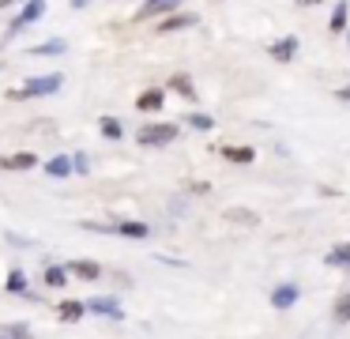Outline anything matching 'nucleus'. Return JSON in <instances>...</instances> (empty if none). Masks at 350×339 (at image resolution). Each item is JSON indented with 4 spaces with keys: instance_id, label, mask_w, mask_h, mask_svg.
I'll list each match as a JSON object with an SVG mask.
<instances>
[{
    "instance_id": "nucleus-1",
    "label": "nucleus",
    "mask_w": 350,
    "mask_h": 339,
    "mask_svg": "<svg viewBox=\"0 0 350 339\" xmlns=\"http://www.w3.org/2000/svg\"><path fill=\"white\" fill-rule=\"evenodd\" d=\"M139 143L144 147H162V143H174L177 140V125L174 121H166V125H147V128H139Z\"/></svg>"
},
{
    "instance_id": "nucleus-2",
    "label": "nucleus",
    "mask_w": 350,
    "mask_h": 339,
    "mask_svg": "<svg viewBox=\"0 0 350 339\" xmlns=\"http://www.w3.org/2000/svg\"><path fill=\"white\" fill-rule=\"evenodd\" d=\"M61 87V75H46V79H31L19 90H12V98H31V95H49V90Z\"/></svg>"
},
{
    "instance_id": "nucleus-3",
    "label": "nucleus",
    "mask_w": 350,
    "mask_h": 339,
    "mask_svg": "<svg viewBox=\"0 0 350 339\" xmlns=\"http://www.w3.org/2000/svg\"><path fill=\"white\" fill-rule=\"evenodd\" d=\"M87 309H94V313H102V316H113V321H121V305H117L113 298H91L87 301Z\"/></svg>"
},
{
    "instance_id": "nucleus-4",
    "label": "nucleus",
    "mask_w": 350,
    "mask_h": 339,
    "mask_svg": "<svg viewBox=\"0 0 350 339\" xmlns=\"http://www.w3.org/2000/svg\"><path fill=\"white\" fill-rule=\"evenodd\" d=\"M267 53H271L275 60H294L297 57V38H279Z\"/></svg>"
},
{
    "instance_id": "nucleus-5",
    "label": "nucleus",
    "mask_w": 350,
    "mask_h": 339,
    "mask_svg": "<svg viewBox=\"0 0 350 339\" xmlns=\"http://www.w3.org/2000/svg\"><path fill=\"white\" fill-rule=\"evenodd\" d=\"M0 166H4V170H31V166H38V158H34L31 151H19V155L0 158Z\"/></svg>"
},
{
    "instance_id": "nucleus-6",
    "label": "nucleus",
    "mask_w": 350,
    "mask_h": 339,
    "mask_svg": "<svg viewBox=\"0 0 350 339\" xmlns=\"http://www.w3.org/2000/svg\"><path fill=\"white\" fill-rule=\"evenodd\" d=\"M294 301H297V286H275V290H271V305L275 309H290V305H294Z\"/></svg>"
},
{
    "instance_id": "nucleus-7",
    "label": "nucleus",
    "mask_w": 350,
    "mask_h": 339,
    "mask_svg": "<svg viewBox=\"0 0 350 339\" xmlns=\"http://www.w3.org/2000/svg\"><path fill=\"white\" fill-rule=\"evenodd\" d=\"M42 12H46V8H42V0H31V4L23 8V15H19L16 23H12V30H16V34H19V30H23V27H31V23L38 19Z\"/></svg>"
},
{
    "instance_id": "nucleus-8",
    "label": "nucleus",
    "mask_w": 350,
    "mask_h": 339,
    "mask_svg": "<svg viewBox=\"0 0 350 339\" xmlns=\"http://www.w3.org/2000/svg\"><path fill=\"white\" fill-rule=\"evenodd\" d=\"M177 4H181V0H147L144 12H139V19H154V15L170 12V8H177Z\"/></svg>"
},
{
    "instance_id": "nucleus-9",
    "label": "nucleus",
    "mask_w": 350,
    "mask_h": 339,
    "mask_svg": "<svg viewBox=\"0 0 350 339\" xmlns=\"http://www.w3.org/2000/svg\"><path fill=\"white\" fill-rule=\"evenodd\" d=\"M332 321H335V324H347V321H350V290H342L339 298H335V309H332Z\"/></svg>"
},
{
    "instance_id": "nucleus-10",
    "label": "nucleus",
    "mask_w": 350,
    "mask_h": 339,
    "mask_svg": "<svg viewBox=\"0 0 350 339\" xmlns=\"http://www.w3.org/2000/svg\"><path fill=\"white\" fill-rule=\"evenodd\" d=\"M57 313H61V321H79V316L87 313V301H61V309H57Z\"/></svg>"
},
{
    "instance_id": "nucleus-11",
    "label": "nucleus",
    "mask_w": 350,
    "mask_h": 339,
    "mask_svg": "<svg viewBox=\"0 0 350 339\" xmlns=\"http://www.w3.org/2000/svg\"><path fill=\"white\" fill-rule=\"evenodd\" d=\"M46 170L53 173V177H68L72 170H76V166H72V158H64V155H57V158H49L46 162Z\"/></svg>"
},
{
    "instance_id": "nucleus-12",
    "label": "nucleus",
    "mask_w": 350,
    "mask_h": 339,
    "mask_svg": "<svg viewBox=\"0 0 350 339\" xmlns=\"http://www.w3.org/2000/svg\"><path fill=\"white\" fill-rule=\"evenodd\" d=\"M68 271H76L79 279H98V275H102V268H98V264H94V260H76V264H72Z\"/></svg>"
},
{
    "instance_id": "nucleus-13",
    "label": "nucleus",
    "mask_w": 350,
    "mask_h": 339,
    "mask_svg": "<svg viewBox=\"0 0 350 339\" xmlns=\"http://www.w3.org/2000/svg\"><path fill=\"white\" fill-rule=\"evenodd\" d=\"M252 147H226V162H237V166H245V162H252Z\"/></svg>"
},
{
    "instance_id": "nucleus-14",
    "label": "nucleus",
    "mask_w": 350,
    "mask_h": 339,
    "mask_svg": "<svg viewBox=\"0 0 350 339\" xmlns=\"http://www.w3.org/2000/svg\"><path fill=\"white\" fill-rule=\"evenodd\" d=\"M136 105H139V110H147V113H151V110H159V105H162V90H144Z\"/></svg>"
},
{
    "instance_id": "nucleus-15",
    "label": "nucleus",
    "mask_w": 350,
    "mask_h": 339,
    "mask_svg": "<svg viewBox=\"0 0 350 339\" xmlns=\"http://www.w3.org/2000/svg\"><path fill=\"white\" fill-rule=\"evenodd\" d=\"M98 128H102V136H106V140H121V136H124L121 132V121H117V117H102Z\"/></svg>"
},
{
    "instance_id": "nucleus-16",
    "label": "nucleus",
    "mask_w": 350,
    "mask_h": 339,
    "mask_svg": "<svg viewBox=\"0 0 350 339\" xmlns=\"http://www.w3.org/2000/svg\"><path fill=\"white\" fill-rule=\"evenodd\" d=\"M113 230L124 234V238H147V226L144 223H117Z\"/></svg>"
},
{
    "instance_id": "nucleus-17",
    "label": "nucleus",
    "mask_w": 350,
    "mask_h": 339,
    "mask_svg": "<svg viewBox=\"0 0 350 339\" xmlns=\"http://www.w3.org/2000/svg\"><path fill=\"white\" fill-rule=\"evenodd\" d=\"M196 23V15H174V19L162 23V30H181V27H192Z\"/></svg>"
},
{
    "instance_id": "nucleus-18",
    "label": "nucleus",
    "mask_w": 350,
    "mask_h": 339,
    "mask_svg": "<svg viewBox=\"0 0 350 339\" xmlns=\"http://www.w3.org/2000/svg\"><path fill=\"white\" fill-rule=\"evenodd\" d=\"M8 290H12V294H23V290H27V275H23L19 268L8 275Z\"/></svg>"
},
{
    "instance_id": "nucleus-19",
    "label": "nucleus",
    "mask_w": 350,
    "mask_h": 339,
    "mask_svg": "<svg viewBox=\"0 0 350 339\" xmlns=\"http://www.w3.org/2000/svg\"><path fill=\"white\" fill-rule=\"evenodd\" d=\"M64 275H68V268H57V264H53V268H46V283L49 286H64Z\"/></svg>"
},
{
    "instance_id": "nucleus-20",
    "label": "nucleus",
    "mask_w": 350,
    "mask_h": 339,
    "mask_svg": "<svg viewBox=\"0 0 350 339\" xmlns=\"http://www.w3.org/2000/svg\"><path fill=\"white\" fill-rule=\"evenodd\" d=\"M332 264H350V241H342V245L332 249Z\"/></svg>"
},
{
    "instance_id": "nucleus-21",
    "label": "nucleus",
    "mask_w": 350,
    "mask_h": 339,
    "mask_svg": "<svg viewBox=\"0 0 350 339\" xmlns=\"http://www.w3.org/2000/svg\"><path fill=\"white\" fill-rule=\"evenodd\" d=\"M189 125H192V128H204V132H207V128H211L215 121L207 117V113H192V117H189Z\"/></svg>"
},
{
    "instance_id": "nucleus-22",
    "label": "nucleus",
    "mask_w": 350,
    "mask_h": 339,
    "mask_svg": "<svg viewBox=\"0 0 350 339\" xmlns=\"http://www.w3.org/2000/svg\"><path fill=\"white\" fill-rule=\"evenodd\" d=\"M342 27H347V8H335V15H332V30H342Z\"/></svg>"
},
{
    "instance_id": "nucleus-23",
    "label": "nucleus",
    "mask_w": 350,
    "mask_h": 339,
    "mask_svg": "<svg viewBox=\"0 0 350 339\" xmlns=\"http://www.w3.org/2000/svg\"><path fill=\"white\" fill-rule=\"evenodd\" d=\"M46 53H64V42H49V45H38L34 57H46Z\"/></svg>"
},
{
    "instance_id": "nucleus-24",
    "label": "nucleus",
    "mask_w": 350,
    "mask_h": 339,
    "mask_svg": "<svg viewBox=\"0 0 350 339\" xmlns=\"http://www.w3.org/2000/svg\"><path fill=\"white\" fill-rule=\"evenodd\" d=\"M4 336H27V324H8V328H4Z\"/></svg>"
},
{
    "instance_id": "nucleus-25",
    "label": "nucleus",
    "mask_w": 350,
    "mask_h": 339,
    "mask_svg": "<svg viewBox=\"0 0 350 339\" xmlns=\"http://www.w3.org/2000/svg\"><path fill=\"white\" fill-rule=\"evenodd\" d=\"M174 87H177V90H181V95H192V83H189V79H177V83H174Z\"/></svg>"
},
{
    "instance_id": "nucleus-26",
    "label": "nucleus",
    "mask_w": 350,
    "mask_h": 339,
    "mask_svg": "<svg viewBox=\"0 0 350 339\" xmlns=\"http://www.w3.org/2000/svg\"><path fill=\"white\" fill-rule=\"evenodd\" d=\"M72 166H76L79 173H87V158H83V155H76V158H72Z\"/></svg>"
},
{
    "instance_id": "nucleus-27",
    "label": "nucleus",
    "mask_w": 350,
    "mask_h": 339,
    "mask_svg": "<svg viewBox=\"0 0 350 339\" xmlns=\"http://www.w3.org/2000/svg\"><path fill=\"white\" fill-rule=\"evenodd\" d=\"M339 98H342V102H350V87H342V90H339Z\"/></svg>"
},
{
    "instance_id": "nucleus-28",
    "label": "nucleus",
    "mask_w": 350,
    "mask_h": 339,
    "mask_svg": "<svg viewBox=\"0 0 350 339\" xmlns=\"http://www.w3.org/2000/svg\"><path fill=\"white\" fill-rule=\"evenodd\" d=\"M297 4H317V0H297Z\"/></svg>"
}]
</instances>
